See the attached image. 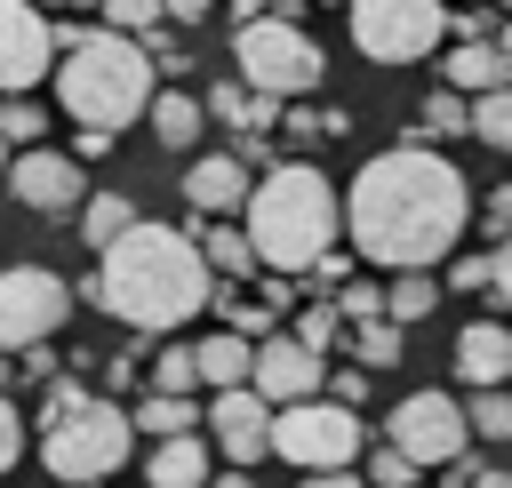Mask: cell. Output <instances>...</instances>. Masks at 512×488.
<instances>
[{
	"label": "cell",
	"instance_id": "obj_1",
	"mask_svg": "<svg viewBox=\"0 0 512 488\" xmlns=\"http://www.w3.org/2000/svg\"><path fill=\"white\" fill-rule=\"evenodd\" d=\"M464 216H472V192H464V168L432 144H392L376 152L352 192H344V232L368 264L384 272H432L456 240H464Z\"/></svg>",
	"mask_w": 512,
	"mask_h": 488
},
{
	"label": "cell",
	"instance_id": "obj_2",
	"mask_svg": "<svg viewBox=\"0 0 512 488\" xmlns=\"http://www.w3.org/2000/svg\"><path fill=\"white\" fill-rule=\"evenodd\" d=\"M88 304L112 312V320H128L136 336H168V328H184L200 304H216V264L200 256L192 232L136 216V232H120V240L96 256Z\"/></svg>",
	"mask_w": 512,
	"mask_h": 488
},
{
	"label": "cell",
	"instance_id": "obj_3",
	"mask_svg": "<svg viewBox=\"0 0 512 488\" xmlns=\"http://www.w3.org/2000/svg\"><path fill=\"white\" fill-rule=\"evenodd\" d=\"M240 232L256 240V264L264 272H320V256H336V232H344V200L336 184L312 168V160H272L240 208Z\"/></svg>",
	"mask_w": 512,
	"mask_h": 488
},
{
	"label": "cell",
	"instance_id": "obj_4",
	"mask_svg": "<svg viewBox=\"0 0 512 488\" xmlns=\"http://www.w3.org/2000/svg\"><path fill=\"white\" fill-rule=\"evenodd\" d=\"M152 72H160V64H152V48H144L136 32H112V24L96 32V24H88V32L56 56V104H64L80 128L120 136L136 112H152V96H160Z\"/></svg>",
	"mask_w": 512,
	"mask_h": 488
},
{
	"label": "cell",
	"instance_id": "obj_5",
	"mask_svg": "<svg viewBox=\"0 0 512 488\" xmlns=\"http://www.w3.org/2000/svg\"><path fill=\"white\" fill-rule=\"evenodd\" d=\"M128 440H136V416L112 408V400H80L72 416L40 424V464L56 488H96L128 464Z\"/></svg>",
	"mask_w": 512,
	"mask_h": 488
},
{
	"label": "cell",
	"instance_id": "obj_6",
	"mask_svg": "<svg viewBox=\"0 0 512 488\" xmlns=\"http://www.w3.org/2000/svg\"><path fill=\"white\" fill-rule=\"evenodd\" d=\"M232 64H240V80L264 88V96H304V88L328 80L320 40H312L304 24H288V16H256V24H240V32H232Z\"/></svg>",
	"mask_w": 512,
	"mask_h": 488
},
{
	"label": "cell",
	"instance_id": "obj_7",
	"mask_svg": "<svg viewBox=\"0 0 512 488\" xmlns=\"http://www.w3.org/2000/svg\"><path fill=\"white\" fill-rule=\"evenodd\" d=\"M272 456H288L296 472H344L360 456V408L344 400H296L272 416Z\"/></svg>",
	"mask_w": 512,
	"mask_h": 488
},
{
	"label": "cell",
	"instance_id": "obj_8",
	"mask_svg": "<svg viewBox=\"0 0 512 488\" xmlns=\"http://www.w3.org/2000/svg\"><path fill=\"white\" fill-rule=\"evenodd\" d=\"M352 40L368 64H416L448 40L440 0H352Z\"/></svg>",
	"mask_w": 512,
	"mask_h": 488
},
{
	"label": "cell",
	"instance_id": "obj_9",
	"mask_svg": "<svg viewBox=\"0 0 512 488\" xmlns=\"http://www.w3.org/2000/svg\"><path fill=\"white\" fill-rule=\"evenodd\" d=\"M72 312V288L48 264H8L0 272V352H40Z\"/></svg>",
	"mask_w": 512,
	"mask_h": 488
},
{
	"label": "cell",
	"instance_id": "obj_10",
	"mask_svg": "<svg viewBox=\"0 0 512 488\" xmlns=\"http://www.w3.org/2000/svg\"><path fill=\"white\" fill-rule=\"evenodd\" d=\"M384 440L408 456V464H456L464 456V440H472V416L448 400V392H408L400 408H392V424H384Z\"/></svg>",
	"mask_w": 512,
	"mask_h": 488
},
{
	"label": "cell",
	"instance_id": "obj_11",
	"mask_svg": "<svg viewBox=\"0 0 512 488\" xmlns=\"http://www.w3.org/2000/svg\"><path fill=\"white\" fill-rule=\"evenodd\" d=\"M56 72V24L40 0H0V96H24Z\"/></svg>",
	"mask_w": 512,
	"mask_h": 488
},
{
	"label": "cell",
	"instance_id": "obj_12",
	"mask_svg": "<svg viewBox=\"0 0 512 488\" xmlns=\"http://www.w3.org/2000/svg\"><path fill=\"white\" fill-rule=\"evenodd\" d=\"M8 192H16L32 216H80V208H88V176H80V160H72V152H48V144L16 152Z\"/></svg>",
	"mask_w": 512,
	"mask_h": 488
},
{
	"label": "cell",
	"instance_id": "obj_13",
	"mask_svg": "<svg viewBox=\"0 0 512 488\" xmlns=\"http://www.w3.org/2000/svg\"><path fill=\"white\" fill-rule=\"evenodd\" d=\"M320 384H328V352H312L296 328L288 336H264L256 344V392L272 400V408H296V400H320Z\"/></svg>",
	"mask_w": 512,
	"mask_h": 488
},
{
	"label": "cell",
	"instance_id": "obj_14",
	"mask_svg": "<svg viewBox=\"0 0 512 488\" xmlns=\"http://www.w3.org/2000/svg\"><path fill=\"white\" fill-rule=\"evenodd\" d=\"M272 400L256 392V384H240V392H216V408H208V432H216V448L232 456V464H256V456H272Z\"/></svg>",
	"mask_w": 512,
	"mask_h": 488
},
{
	"label": "cell",
	"instance_id": "obj_15",
	"mask_svg": "<svg viewBox=\"0 0 512 488\" xmlns=\"http://www.w3.org/2000/svg\"><path fill=\"white\" fill-rule=\"evenodd\" d=\"M248 192H256V176H248L240 152H200V160L184 168V200H192V216H232V208H248Z\"/></svg>",
	"mask_w": 512,
	"mask_h": 488
},
{
	"label": "cell",
	"instance_id": "obj_16",
	"mask_svg": "<svg viewBox=\"0 0 512 488\" xmlns=\"http://www.w3.org/2000/svg\"><path fill=\"white\" fill-rule=\"evenodd\" d=\"M456 376H464L472 392H496V384L512 376V328H504V320H464V328H456Z\"/></svg>",
	"mask_w": 512,
	"mask_h": 488
},
{
	"label": "cell",
	"instance_id": "obj_17",
	"mask_svg": "<svg viewBox=\"0 0 512 488\" xmlns=\"http://www.w3.org/2000/svg\"><path fill=\"white\" fill-rule=\"evenodd\" d=\"M192 352H200V384H208V392H240V384H256V336L216 328V336H200Z\"/></svg>",
	"mask_w": 512,
	"mask_h": 488
},
{
	"label": "cell",
	"instance_id": "obj_18",
	"mask_svg": "<svg viewBox=\"0 0 512 488\" xmlns=\"http://www.w3.org/2000/svg\"><path fill=\"white\" fill-rule=\"evenodd\" d=\"M216 472H208V440L200 432H184V440H152V456H144V488H208Z\"/></svg>",
	"mask_w": 512,
	"mask_h": 488
},
{
	"label": "cell",
	"instance_id": "obj_19",
	"mask_svg": "<svg viewBox=\"0 0 512 488\" xmlns=\"http://www.w3.org/2000/svg\"><path fill=\"white\" fill-rule=\"evenodd\" d=\"M448 88L456 96H488V88H512V64L496 40H456L448 48Z\"/></svg>",
	"mask_w": 512,
	"mask_h": 488
},
{
	"label": "cell",
	"instance_id": "obj_20",
	"mask_svg": "<svg viewBox=\"0 0 512 488\" xmlns=\"http://www.w3.org/2000/svg\"><path fill=\"white\" fill-rule=\"evenodd\" d=\"M144 120H152V136H160L168 152H192L200 128H208V96H192V88H160Z\"/></svg>",
	"mask_w": 512,
	"mask_h": 488
},
{
	"label": "cell",
	"instance_id": "obj_21",
	"mask_svg": "<svg viewBox=\"0 0 512 488\" xmlns=\"http://www.w3.org/2000/svg\"><path fill=\"white\" fill-rule=\"evenodd\" d=\"M208 112H216L224 128L256 136V128H272V120H280V96H264V88H248V80H224V88H208Z\"/></svg>",
	"mask_w": 512,
	"mask_h": 488
},
{
	"label": "cell",
	"instance_id": "obj_22",
	"mask_svg": "<svg viewBox=\"0 0 512 488\" xmlns=\"http://www.w3.org/2000/svg\"><path fill=\"white\" fill-rule=\"evenodd\" d=\"M136 432H152V440H184L192 424H200V408H192V392H144L136 408Z\"/></svg>",
	"mask_w": 512,
	"mask_h": 488
},
{
	"label": "cell",
	"instance_id": "obj_23",
	"mask_svg": "<svg viewBox=\"0 0 512 488\" xmlns=\"http://www.w3.org/2000/svg\"><path fill=\"white\" fill-rule=\"evenodd\" d=\"M120 232H136V208H128V192H88V208H80V240L104 256Z\"/></svg>",
	"mask_w": 512,
	"mask_h": 488
},
{
	"label": "cell",
	"instance_id": "obj_24",
	"mask_svg": "<svg viewBox=\"0 0 512 488\" xmlns=\"http://www.w3.org/2000/svg\"><path fill=\"white\" fill-rule=\"evenodd\" d=\"M200 256L216 264V280L256 272V240H248V232H232V224H200Z\"/></svg>",
	"mask_w": 512,
	"mask_h": 488
},
{
	"label": "cell",
	"instance_id": "obj_25",
	"mask_svg": "<svg viewBox=\"0 0 512 488\" xmlns=\"http://www.w3.org/2000/svg\"><path fill=\"white\" fill-rule=\"evenodd\" d=\"M432 304H440V280H432V272H400V280L384 288V312H392L400 328H416Z\"/></svg>",
	"mask_w": 512,
	"mask_h": 488
},
{
	"label": "cell",
	"instance_id": "obj_26",
	"mask_svg": "<svg viewBox=\"0 0 512 488\" xmlns=\"http://www.w3.org/2000/svg\"><path fill=\"white\" fill-rule=\"evenodd\" d=\"M472 136H480L488 152H512V88L472 96Z\"/></svg>",
	"mask_w": 512,
	"mask_h": 488
},
{
	"label": "cell",
	"instance_id": "obj_27",
	"mask_svg": "<svg viewBox=\"0 0 512 488\" xmlns=\"http://www.w3.org/2000/svg\"><path fill=\"white\" fill-rule=\"evenodd\" d=\"M400 344H408L400 320H360V328H352V360H368V368H392Z\"/></svg>",
	"mask_w": 512,
	"mask_h": 488
},
{
	"label": "cell",
	"instance_id": "obj_28",
	"mask_svg": "<svg viewBox=\"0 0 512 488\" xmlns=\"http://www.w3.org/2000/svg\"><path fill=\"white\" fill-rule=\"evenodd\" d=\"M192 384H200V352L192 344H168L152 360V392H192Z\"/></svg>",
	"mask_w": 512,
	"mask_h": 488
},
{
	"label": "cell",
	"instance_id": "obj_29",
	"mask_svg": "<svg viewBox=\"0 0 512 488\" xmlns=\"http://www.w3.org/2000/svg\"><path fill=\"white\" fill-rule=\"evenodd\" d=\"M464 416H472V432H480V440H512V392H504V384H496V392H472V408H464Z\"/></svg>",
	"mask_w": 512,
	"mask_h": 488
},
{
	"label": "cell",
	"instance_id": "obj_30",
	"mask_svg": "<svg viewBox=\"0 0 512 488\" xmlns=\"http://www.w3.org/2000/svg\"><path fill=\"white\" fill-rule=\"evenodd\" d=\"M424 128H432V136H456V128H472V96H456V88H432V96H424Z\"/></svg>",
	"mask_w": 512,
	"mask_h": 488
},
{
	"label": "cell",
	"instance_id": "obj_31",
	"mask_svg": "<svg viewBox=\"0 0 512 488\" xmlns=\"http://www.w3.org/2000/svg\"><path fill=\"white\" fill-rule=\"evenodd\" d=\"M0 136H8L16 152H32V144L48 136V112H40V104H16V96H8V104H0Z\"/></svg>",
	"mask_w": 512,
	"mask_h": 488
},
{
	"label": "cell",
	"instance_id": "obj_32",
	"mask_svg": "<svg viewBox=\"0 0 512 488\" xmlns=\"http://www.w3.org/2000/svg\"><path fill=\"white\" fill-rule=\"evenodd\" d=\"M160 16H168V0H104L112 32H160Z\"/></svg>",
	"mask_w": 512,
	"mask_h": 488
},
{
	"label": "cell",
	"instance_id": "obj_33",
	"mask_svg": "<svg viewBox=\"0 0 512 488\" xmlns=\"http://www.w3.org/2000/svg\"><path fill=\"white\" fill-rule=\"evenodd\" d=\"M336 312H344L352 328H360V320H392V312H384V288H368V280H344V288H336Z\"/></svg>",
	"mask_w": 512,
	"mask_h": 488
},
{
	"label": "cell",
	"instance_id": "obj_34",
	"mask_svg": "<svg viewBox=\"0 0 512 488\" xmlns=\"http://www.w3.org/2000/svg\"><path fill=\"white\" fill-rule=\"evenodd\" d=\"M216 304H224V328H240V336H256V344L272 336V328H264V320H272V304H256V296H232V288H224Z\"/></svg>",
	"mask_w": 512,
	"mask_h": 488
},
{
	"label": "cell",
	"instance_id": "obj_35",
	"mask_svg": "<svg viewBox=\"0 0 512 488\" xmlns=\"http://www.w3.org/2000/svg\"><path fill=\"white\" fill-rule=\"evenodd\" d=\"M296 336H304V344H312V352H328V344H336V336H344V312H336V304H312V312H304V320H296Z\"/></svg>",
	"mask_w": 512,
	"mask_h": 488
},
{
	"label": "cell",
	"instance_id": "obj_36",
	"mask_svg": "<svg viewBox=\"0 0 512 488\" xmlns=\"http://www.w3.org/2000/svg\"><path fill=\"white\" fill-rule=\"evenodd\" d=\"M80 400H96L80 376H48V400H40V424H56V416H72Z\"/></svg>",
	"mask_w": 512,
	"mask_h": 488
},
{
	"label": "cell",
	"instance_id": "obj_37",
	"mask_svg": "<svg viewBox=\"0 0 512 488\" xmlns=\"http://www.w3.org/2000/svg\"><path fill=\"white\" fill-rule=\"evenodd\" d=\"M416 472H424V464H408V456L384 440V448H376V464H368V488H408Z\"/></svg>",
	"mask_w": 512,
	"mask_h": 488
},
{
	"label": "cell",
	"instance_id": "obj_38",
	"mask_svg": "<svg viewBox=\"0 0 512 488\" xmlns=\"http://www.w3.org/2000/svg\"><path fill=\"white\" fill-rule=\"evenodd\" d=\"M448 288H496V248H480V256H456V264H448Z\"/></svg>",
	"mask_w": 512,
	"mask_h": 488
},
{
	"label": "cell",
	"instance_id": "obj_39",
	"mask_svg": "<svg viewBox=\"0 0 512 488\" xmlns=\"http://www.w3.org/2000/svg\"><path fill=\"white\" fill-rule=\"evenodd\" d=\"M16 456H24V416H16V400L0 392V472H8Z\"/></svg>",
	"mask_w": 512,
	"mask_h": 488
},
{
	"label": "cell",
	"instance_id": "obj_40",
	"mask_svg": "<svg viewBox=\"0 0 512 488\" xmlns=\"http://www.w3.org/2000/svg\"><path fill=\"white\" fill-rule=\"evenodd\" d=\"M328 392H336L344 408H360V400H368V376H360V368H344V376H328Z\"/></svg>",
	"mask_w": 512,
	"mask_h": 488
},
{
	"label": "cell",
	"instance_id": "obj_41",
	"mask_svg": "<svg viewBox=\"0 0 512 488\" xmlns=\"http://www.w3.org/2000/svg\"><path fill=\"white\" fill-rule=\"evenodd\" d=\"M480 216H488V232H504V240H512V184H504V192H488V208H480Z\"/></svg>",
	"mask_w": 512,
	"mask_h": 488
},
{
	"label": "cell",
	"instance_id": "obj_42",
	"mask_svg": "<svg viewBox=\"0 0 512 488\" xmlns=\"http://www.w3.org/2000/svg\"><path fill=\"white\" fill-rule=\"evenodd\" d=\"M496 304H512V240H496Z\"/></svg>",
	"mask_w": 512,
	"mask_h": 488
},
{
	"label": "cell",
	"instance_id": "obj_43",
	"mask_svg": "<svg viewBox=\"0 0 512 488\" xmlns=\"http://www.w3.org/2000/svg\"><path fill=\"white\" fill-rule=\"evenodd\" d=\"M104 152H112V136H104V128H80V152H72V160H104Z\"/></svg>",
	"mask_w": 512,
	"mask_h": 488
},
{
	"label": "cell",
	"instance_id": "obj_44",
	"mask_svg": "<svg viewBox=\"0 0 512 488\" xmlns=\"http://www.w3.org/2000/svg\"><path fill=\"white\" fill-rule=\"evenodd\" d=\"M208 8H216V0H168V24H200Z\"/></svg>",
	"mask_w": 512,
	"mask_h": 488
},
{
	"label": "cell",
	"instance_id": "obj_45",
	"mask_svg": "<svg viewBox=\"0 0 512 488\" xmlns=\"http://www.w3.org/2000/svg\"><path fill=\"white\" fill-rule=\"evenodd\" d=\"M304 488H368L360 472H304Z\"/></svg>",
	"mask_w": 512,
	"mask_h": 488
},
{
	"label": "cell",
	"instance_id": "obj_46",
	"mask_svg": "<svg viewBox=\"0 0 512 488\" xmlns=\"http://www.w3.org/2000/svg\"><path fill=\"white\" fill-rule=\"evenodd\" d=\"M464 488H512V472H504V464H488V472H464Z\"/></svg>",
	"mask_w": 512,
	"mask_h": 488
},
{
	"label": "cell",
	"instance_id": "obj_47",
	"mask_svg": "<svg viewBox=\"0 0 512 488\" xmlns=\"http://www.w3.org/2000/svg\"><path fill=\"white\" fill-rule=\"evenodd\" d=\"M208 488H248V472H224V480H208Z\"/></svg>",
	"mask_w": 512,
	"mask_h": 488
},
{
	"label": "cell",
	"instance_id": "obj_48",
	"mask_svg": "<svg viewBox=\"0 0 512 488\" xmlns=\"http://www.w3.org/2000/svg\"><path fill=\"white\" fill-rule=\"evenodd\" d=\"M496 48H504V64H512V16H504V32H496Z\"/></svg>",
	"mask_w": 512,
	"mask_h": 488
},
{
	"label": "cell",
	"instance_id": "obj_49",
	"mask_svg": "<svg viewBox=\"0 0 512 488\" xmlns=\"http://www.w3.org/2000/svg\"><path fill=\"white\" fill-rule=\"evenodd\" d=\"M40 8H104V0H40Z\"/></svg>",
	"mask_w": 512,
	"mask_h": 488
},
{
	"label": "cell",
	"instance_id": "obj_50",
	"mask_svg": "<svg viewBox=\"0 0 512 488\" xmlns=\"http://www.w3.org/2000/svg\"><path fill=\"white\" fill-rule=\"evenodd\" d=\"M0 168H16V144H8V136H0Z\"/></svg>",
	"mask_w": 512,
	"mask_h": 488
},
{
	"label": "cell",
	"instance_id": "obj_51",
	"mask_svg": "<svg viewBox=\"0 0 512 488\" xmlns=\"http://www.w3.org/2000/svg\"><path fill=\"white\" fill-rule=\"evenodd\" d=\"M320 8H352V0H320Z\"/></svg>",
	"mask_w": 512,
	"mask_h": 488
},
{
	"label": "cell",
	"instance_id": "obj_52",
	"mask_svg": "<svg viewBox=\"0 0 512 488\" xmlns=\"http://www.w3.org/2000/svg\"><path fill=\"white\" fill-rule=\"evenodd\" d=\"M496 8H504V16H512V0H496Z\"/></svg>",
	"mask_w": 512,
	"mask_h": 488
}]
</instances>
